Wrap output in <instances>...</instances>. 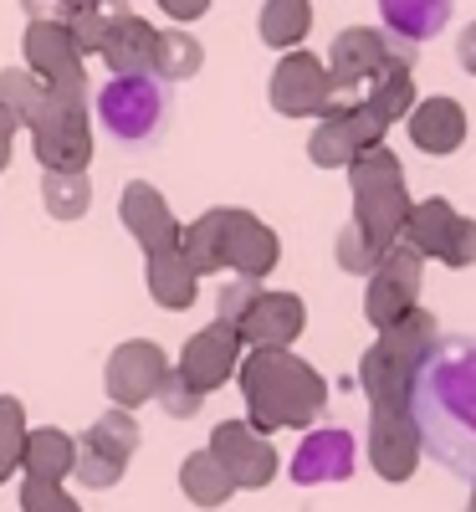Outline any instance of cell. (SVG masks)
<instances>
[{
    "instance_id": "cell-42",
    "label": "cell",
    "mask_w": 476,
    "mask_h": 512,
    "mask_svg": "<svg viewBox=\"0 0 476 512\" xmlns=\"http://www.w3.org/2000/svg\"><path fill=\"white\" fill-rule=\"evenodd\" d=\"M466 512H476V482H471V502H466Z\"/></svg>"
},
{
    "instance_id": "cell-28",
    "label": "cell",
    "mask_w": 476,
    "mask_h": 512,
    "mask_svg": "<svg viewBox=\"0 0 476 512\" xmlns=\"http://www.w3.org/2000/svg\"><path fill=\"white\" fill-rule=\"evenodd\" d=\"M313 26V6L308 0H267L262 6V41L267 47H297Z\"/></svg>"
},
{
    "instance_id": "cell-37",
    "label": "cell",
    "mask_w": 476,
    "mask_h": 512,
    "mask_svg": "<svg viewBox=\"0 0 476 512\" xmlns=\"http://www.w3.org/2000/svg\"><path fill=\"white\" fill-rule=\"evenodd\" d=\"M21 502H26V512H77V502L57 482H26L21 487Z\"/></svg>"
},
{
    "instance_id": "cell-8",
    "label": "cell",
    "mask_w": 476,
    "mask_h": 512,
    "mask_svg": "<svg viewBox=\"0 0 476 512\" xmlns=\"http://www.w3.org/2000/svg\"><path fill=\"white\" fill-rule=\"evenodd\" d=\"M164 82L149 77V72H134V77H113L108 88L98 93V118L103 128L118 139V144H149L159 128H164Z\"/></svg>"
},
{
    "instance_id": "cell-27",
    "label": "cell",
    "mask_w": 476,
    "mask_h": 512,
    "mask_svg": "<svg viewBox=\"0 0 476 512\" xmlns=\"http://www.w3.org/2000/svg\"><path fill=\"white\" fill-rule=\"evenodd\" d=\"M364 103L384 118V123H400L410 108H415V77H410V67L405 62H395V67H384L374 82H369V93H364Z\"/></svg>"
},
{
    "instance_id": "cell-21",
    "label": "cell",
    "mask_w": 476,
    "mask_h": 512,
    "mask_svg": "<svg viewBox=\"0 0 476 512\" xmlns=\"http://www.w3.org/2000/svg\"><path fill=\"white\" fill-rule=\"evenodd\" d=\"M410 139L425 154H456L466 144V108L456 98H425L410 108Z\"/></svg>"
},
{
    "instance_id": "cell-26",
    "label": "cell",
    "mask_w": 476,
    "mask_h": 512,
    "mask_svg": "<svg viewBox=\"0 0 476 512\" xmlns=\"http://www.w3.org/2000/svg\"><path fill=\"white\" fill-rule=\"evenodd\" d=\"M21 461L31 482H57L62 472H72V436L62 431H36L21 441Z\"/></svg>"
},
{
    "instance_id": "cell-31",
    "label": "cell",
    "mask_w": 476,
    "mask_h": 512,
    "mask_svg": "<svg viewBox=\"0 0 476 512\" xmlns=\"http://www.w3.org/2000/svg\"><path fill=\"white\" fill-rule=\"evenodd\" d=\"M41 93H47V88L36 82V72H6V77H0V108H6L16 123H26L36 113Z\"/></svg>"
},
{
    "instance_id": "cell-29",
    "label": "cell",
    "mask_w": 476,
    "mask_h": 512,
    "mask_svg": "<svg viewBox=\"0 0 476 512\" xmlns=\"http://www.w3.org/2000/svg\"><path fill=\"white\" fill-rule=\"evenodd\" d=\"M180 482H185L190 502H200V507H215V502H226V497L236 492V482L226 477V466L215 461L210 451H195V456L185 461V472H180Z\"/></svg>"
},
{
    "instance_id": "cell-41",
    "label": "cell",
    "mask_w": 476,
    "mask_h": 512,
    "mask_svg": "<svg viewBox=\"0 0 476 512\" xmlns=\"http://www.w3.org/2000/svg\"><path fill=\"white\" fill-rule=\"evenodd\" d=\"M62 6H67V16H72V11H77V6H88V0H62Z\"/></svg>"
},
{
    "instance_id": "cell-7",
    "label": "cell",
    "mask_w": 476,
    "mask_h": 512,
    "mask_svg": "<svg viewBox=\"0 0 476 512\" xmlns=\"http://www.w3.org/2000/svg\"><path fill=\"white\" fill-rule=\"evenodd\" d=\"M36 134V154L47 169H82L88 164V108L77 88H47L26 118Z\"/></svg>"
},
{
    "instance_id": "cell-32",
    "label": "cell",
    "mask_w": 476,
    "mask_h": 512,
    "mask_svg": "<svg viewBox=\"0 0 476 512\" xmlns=\"http://www.w3.org/2000/svg\"><path fill=\"white\" fill-rule=\"evenodd\" d=\"M379 256H384V246H374V241H369V236H364L359 226H343V231H338V262L349 267V272L369 277Z\"/></svg>"
},
{
    "instance_id": "cell-25",
    "label": "cell",
    "mask_w": 476,
    "mask_h": 512,
    "mask_svg": "<svg viewBox=\"0 0 476 512\" xmlns=\"http://www.w3.org/2000/svg\"><path fill=\"white\" fill-rule=\"evenodd\" d=\"M195 277L200 272L185 262L180 246L149 256V292H154V303H164V308H190L195 303Z\"/></svg>"
},
{
    "instance_id": "cell-12",
    "label": "cell",
    "mask_w": 476,
    "mask_h": 512,
    "mask_svg": "<svg viewBox=\"0 0 476 512\" xmlns=\"http://www.w3.org/2000/svg\"><path fill=\"white\" fill-rule=\"evenodd\" d=\"M384 128H389V123L359 98V103H349V108L323 113V123H318V134H313L308 154H313V164H323V169H349L354 154L384 144Z\"/></svg>"
},
{
    "instance_id": "cell-38",
    "label": "cell",
    "mask_w": 476,
    "mask_h": 512,
    "mask_svg": "<svg viewBox=\"0 0 476 512\" xmlns=\"http://www.w3.org/2000/svg\"><path fill=\"white\" fill-rule=\"evenodd\" d=\"M159 6L175 16V21H195V16H205V6L210 0H159Z\"/></svg>"
},
{
    "instance_id": "cell-24",
    "label": "cell",
    "mask_w": 476,
    "mask_h": 512,
    "mask_svg": "<svg viewBox=\"0 0 476 512\" xmlns=\"http://www.w3.org/2000/svg\"><path fill=\"white\" fill-rule=\"evenodd\" d=\"M379 16L395 36H405V41L420 47V41H430L436 31H446L451 0H379Z\"/></svg>"
},
{
    "instance_id": "cell-18",
    "label": "cell",
    "mask_w": 476,
    "mask_h": 512,
    "mask_svg": "<svg viewBox=\"0 0 476 512\" xmlns=\"http://www.w3.org/2000/svg\"><path fill=\"white\" fill-rule=\"evenodd\" d=\"M236 359H241V333L231 323H210L205 333L190 338V349L180 359V374L195 384L200 395H210L215 384H226L236 374Z\"/></svg>"
},
{
    "instance_id": "cell-14",
    "label": "cell",
    "mask_w": 476,
    "mask_h": 512,
    "mask_svg": "<svg viewBox=\"0 0 476 512\" xmlns=\"http://www.w3.org/2000/svg\"><path fill=\"white\" fill-rule=\"evenodd\" d=\"M272 108L287 118H308V113H328L333 108V82L328 67L308 52H292L277 62L272 72Z\"/></svg>"
},
{
    "instance_id": "cell-2",
    "label": "cell",
    "mask_w": 476,
    "mask_h": 512,
    "mask_svg": "<svg viewBox=\"0 0 476 512\" xmlns=\"http://www.w3.org/2000/svg\"><path fill=\"white\" fill-rule=\"evenodd\" d=\"M241 390L256 431H282V425H313L323 415L328 384L318 369L292 359L287 349H256L241 364Z\"/></svg>"
},
{
    "instance_id": "cell-39",
    "label": "cell",
    "mask_w": 476,
    "mask_h": 512,
    "mask_svg": "<svg viewBox=\"0 0 476 512\" xmlns=\"http://www.w3.org/2000/svg\"><path fill=\"white\" fill-rule=\"evenodd\" d=\"M456 57H461V67H466V72L476 77V21H471V26L461 31V41H456Z\"/></svg>"
},
{
    "instance_id": "cell-5",
    "label": "cell",
    "mask_w": 476,
    "mask_h": 512,
    "mask_svg": "<svg viewBox=\"0 0 476 512\" xmlns=\"http://www.w3.org/2000/svg\"><path fill=\"white\" fill-rule=\"evenodd\" d=\"M349 180H354V226L374 246H395L400 226L410 216V190H405V169L384 144L364 149L349 159Z\"/></svg>"
},
{
    "instance_id": "cell-13",
    "label": "cell",
    "mask_w": 476,
    "mask_h": 512,
    "mask_svg": "<svg viewBox=\"0 0 476 512\" xmlns=\"http://www.w3.org/2000/svg\"><path fill=\"white\" fill-rule=\"evenodd\" d=\"M425 446H420V425L410 415V405H374L369 415V461L384 482H410L420 466Z\"/></svg>"
},
{
    "instance_id": "cell-17",
    "label": "cell",
    "mask_w": 476,
    "mask_h": 512,
    "mask_svg": "<svg viewBox=\"0 0 476 512\" xmlns=\"http://www.w3.org/2000/svg\"><path fill=\"white\" fill-rule=\"evenodd\" d=\"M302 323H308V313H302V303L292 292H256L251 308L236 323V333L246 338V344H256V349H287L292 338L302 333Z\"/></svg>"
},
{
    "instance_id": "cell-22",
    "label": "cell",
    "mask_w": 476,
    "mask_h": 512,
    "mask_svg": "<svg viewBox=\"0 0 476 512\" xmlns=\"http://www.w3.org/2000/svg\"><path fill=\"white\" fill-rule=\"evenodd\" d=\"M103 62L118 77H134V72H154V52H159V31L139 16H118L113 31L103 36Z\"/></svg>"
},
{
    "instance_id": "cell-30",
    "label": "cell",
    "mask_w": 476,
    "mask_h": 512,
    "mask_svg": "<svg viewBox=\"0 0 476 512\" xmlns=\"http://www.w3.org/2000/svg\"><path fill=\"white\" fill-rule=\"evenodd\" d=\"M154 72H164V77H195L200 72V47H195L185 31H159Z\"/></svg>"
},
{
    "instance_id": "cell-36",
    "label": "cell",
    "mask_w": 476,
    "mask_h": 512,
    "mask_svg": "<svg viewBox=\"0 0 476 512\" xmlns=\"http://www.w3.org/2000/svg\"><path fill=\"white\" fill-rule=\"evenodd\" d=\"M256 292H262V277H236V282H226V287H221V323L236 328Z\"/></svg>"
},
{
    "instance_id": "cell-15",
    "label": "cell",
    "mask_w": 476,
    "mask_h": 512,
    "mask_svg": "<svg viewBox=\"0 0 476 512\" xmlns=\"http://www.w3.org/2000/svg\"><path fill=\"white\" fill-rule=\"evenodd\" d=\"M210 456L226 466V477L236 487H267L277 477V451L267 446V436L256 431V425H221V431L210 436Z\"/></svg>"
},
{
    "instance_id": "cell-35",
    "label": "cell",
    "mask_w": 476,
    "mask_h": 512,
    "mask_svg": "<svg viewBox=\"0 0 476 512\" xmlns=\"http://www.w3.org/2000/svg\"><path fill=\"white\" fill-rule=\"evenodd\" d=\"M159 400H164V410L169 415H195L200 410V390L175 369V374H164V384H159Z\"/></svg>"
},
{
    "instance_id": "cell-1",
    "label": "cell",
    "mask_w": 476,
    "mask_h": 512,
    "mask_svg": "<svg viewBox=\"0 0 476 512\" xmlns=\"http://www.w3.org/2000/svg\"><path fill=\"white\" fill-rule=\"evenodd\" d=\"M410 415L420 425V446L451 472L476 477V344L451 338L425 359Z\"/></svg>"
},
{
    "instance_id": "cell-4",
    "label": "cell",
    "mask_w": 476,
    "mask_h": 512,
    "mask_svg": "<svg viewBox=\"0 0 476 512\" xmlns=\"http://www.w3.org/2000/svg\"><path fill=\"white\" fill-rule=\"evenodd\" d=\"M180 251L195 272H241V277H267L277 267V236L246 216V210H210L190 231H180Z\"/></svg>"
},
{
    "instance_id": "cell-34",
    "label": "cell",
    "mask_w": 476,
    "mask_h": 512,
    "mask_svg": "<svg viewBox=\"0 0 476 512\" xmlns=\"http://www.w3.org/2000/svg\"><path fill=\"white\" fill-rule=\"evenodd\" d=\"M67 175H72V169H57V175L47 180V210H52V216H82V205H88V200H82L88 190H82L77 180H67Z\"/></svg>"
},
{
    "instance_id": "cell-6",
    "label": "cell",
    "mask_w": 476,
    "mask_h": 512,
    "mask_svg": "<svg viewBox=\"0 0 476 512\" xmlns=\"http://www.w3.org/2000/svg\"><path fill=\"white\" fill-rule=\"evenodd\" d=\"M415 67V41L395 36V31H369V26H349L338 31L333 52H328V82H333V108H349L369 93V82L384 67ZM328 108V113H333Z\"/></svg>"
},
{
    "instance_id": "cell-40",
    "label": "cell",
    "mask_w": 476,
    "mask_h": 512,
    "mask_svg": "<svg viewBox=\"0 0 476 512\" xmlns=\"http://www.w3.org/2000/svg\"><path fill=\"white\" fill-rule=\"evenodd\" d=\"M11 134H16V118L0 108V164H6V154H11Z\"/></svg>"
},
{
    "instance_id": "cell-16",
    "label": "cell",
    "mask_w": 476,
    "mask_h": 512,
    "mask_svg": "<svg viewBox=\"0 0 476 512\" xmlns=\"http://www.w3.org/2000/svg\"><path fill=\"white\" fill-rule=\"evenodd\" d=\"M26 57H31V72L47 82V88H77L82 93V52L72 47L67 21H36L26 31Z\"/></svg>"
},
{
    "instance_id": "cell-9",
    "label": "cell",
    "mask_w": 476,
    "mask_h": 512,
    "mask_svg": "<svg viewBox=\"0 0 476 512\" xmlns=\"http://www.w3.org/2000/svg\"><path fill=\"white\" fill-rule=\"evenodd\" d=\"M405 246L420 256H436L446 267H471L476 262V221L451 210L446 200H420L410 205V216L400 226Z\"/></svg>"
},
{
    "instance_id": "cell-19",
    "label": "cell",
    "mask_w": 476,
    "mask_h": 512,
    "mask_svg": "<svg viewBox=\"0 0 476 512\" xmlns=\"http://www.w3.org/2000/svg\"><path fill=\"white\" fill-rule=\"evenodd\" d=\"M164 374H169V364L154 344H123L108 364V395L118 400V410H128V405L159 395Z\"/></svg>"
},
{
    "instance_id": "cell-10",
    "label": "cell",
    "mask_w": 476,
    "mask_h": 512,
    "mask_svg": "<svg viewBox=\"0 0 476 512\" xmlns=\"http://www.w3.org/2000/svg\"><path fill=\"white\" fill-rule=\"evenodd\" d=\"M420 262L425 256L410 251L405 241H395L369 272V292H364V313L374 328H389L395 318H405L410 308H420Z\"/></svg>"
},
{
    "instance_id": "cell-23",
    "label": "cell",
    "mask_w": 476,
    "mask_h": 512,
    "mask_svg": "<svg viewBox=\"0 0 476 512\" xmlns=\"http://www.w3.org/2000/svg\"><path fill=\"white\" fill-rule=\"evenodd\" d=\"M123 221H128V231L144 241L149 256H154V251H169V246H180L175 216H169V205H164L149 185H128V190H123Z\"/></svg>"
},
{
    "instance_id": "cell-20",
    "label": "cell",
    "mask_w": 476,
    "mask_h": 512,
    "mask_svg": "<svg viewBox=\"0 0 476 512\" xmlns=\"http://www.w3.org/2000/svg\"><path fill=\"white\" fill-rule=\"evenodd\" d=\"M354 472V436L349 431H313L292 456V477L302 487H323V482H343Z\"/></svg>"
},
{
    "instance_id": "cell-33",
    "label": "cell",
    "mask_w": 476,
    "mask_h": 512,
    "mask_svg": "<svg viewBox=\"0 0 476 512\" xmlns=\"http://www.w3.org/2000/svg\"><path fill=\"white\" fill-rule=\"evenodd\" d=\"M21 405L16 400H0V482H6V472L16 466L21 456Z\"/></svg>"
},
{
    "instance_id": "cell-11",
    "label": "cell",
    "mask_w": 476,
    "mask_h": 512,
    "mask_svg": "<svg viewBox=\"0 0 476 512\" xmlns=\"http://www.w3.org/2000/svg\"><path fill=\"white\" fill-rule=\"evenodd\" d=\"M134 446H139V425L128 420V410H108L82 436V446H72V472L88 487H113L123 477L128 456H134Z\"/></svg>"
},
{
    "instance_id": "cell-3",
    "label": "cell",
    "mask_w": 476,
    "mask_h": 512,
    "mask_svg": "<svg viewBox=\"0 0 476 512\" xmlns=\"http://www.w3.org/2000/svg\"><path fill=\"white\" fill-rule=\"evenodd\" d=\"M441 328L425 308H410L405 318H395L389 328H379V344L364 354L359 364V384L374 405H410L415 379L425 369V359L436 354Z\"/></svg>"
}]
</instances>
